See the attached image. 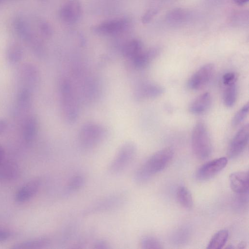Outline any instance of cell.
Segmentation results:
<instances>
[{"label":"cell","instance_id":"ac0fdd59","mask_svg":"<svg viewBox=\"0 0 249 249\" xmlns=\"http://www.w3.org/2000/svg\"><path fill=\"white\" fill-rule=\"evenodd\" d=\"M50 244V240L47 237H39L17 243L12 247L15 249L44 248Z\"/></svg>","mask_w":249,"mask_h":249},{"label":"cell","instance_id":"cb8c5ba5","mask_svg":"<svg viewBox=\"0 0 249 249\" xmlns=\"http://www.w3.org/2000/svg\"><path fill=\"white\" fill-rule=\"evenodd\" d=\"M177 198L179 203L184 208H191L193 204L192 196L185 186H179L176 192Z\"/></svg>","mask_w":249,"mask_h":249},{"label":"cell","instance_id":"44dd1931","mask_svg":"<svg viewBox=\"0 0 249 249\" xmlns=\"http://www.w3.org/2000/svg\"><path fill=\"white\" fill-rule=\"evenodd\" d=\"M188 14L187 11L180 8H175L169 11L165 18L166 22L171 25H178L184 23Z\"/></svg>","mask_w":249,"mask_h":249},{"label":"cell","instance_id":"9c48e42d","mask_svg":"<svg viewBox=\"0 0 249 249\" xmlns=\"http://www.w3.org/2000/svg\"><path fill=\"white\" fill-rule=\"evenodd\" d=\"M227 163L228 160L226 157H221L208 161L197 170L196 178L199 180L210 179L222 170Z\"/></svg>","mask_w":249,"mask_h":249},{"label":"cell","instance_id":"d590c367","mask_svg":"<svg viewBox=\"0 0 249 249\" xmlns=\"http://www.w3.org/2000/svg\"><path fill=\"white\" fill-rule=\"evenodd\" d=\"M5 159V153L2 147L0 145V163Z\"/></svg>","mask_w":249,"mask_h":249},{"label":"cell","instance_id":"f35d334b","mask_svg":"<svg viewBox=\"0 0 249 249\" xmlns=\"http://www.w3.org/2000/svg\"><path fill=\"white\" fill-rule=\"evenodd\" d=\"M227 248H229V249H233L234 247L233 246H231V245H230V246H229V247H227Z\"/></svg>","mask_w":249,"mask_h":249},{"label":"cell","instance_id":"277c9868","mask_svg":"<svg viewBox=\"0 0 249 249\" xmlns=\"http://www.w3.org/2000/svg\"><path fill=\"white\" fill-rule=\"evenodd\" d=\"M61 100L63 114L69 123L74 122L78 116V106L77 99L71 83L64 80L60 87Z\"/></svg>","mask_w":249,"mask_h":249},{"label":"cell","instance_id":"484cf974","mask_svg":"<svg viewBox=\"0 0 249 249\" xmlns=\"http://www.w3.org/2000/svg\"><path fill=\"white\" fill-rule=\"evenodd\" d=\"M141 248L144 249H162L161 243L156 238L151 236H144L142 238L140 243Z\"/></svg>","mask_w":249,"mask_h":249},{"label":"cell","instance_id":"4316f807","mask_svg":"<svg viewBox=\"0 0 249 249\" xmlns=\"http://www.w3.org/2000/svg\"><path fill=\"white\" fill-rule=\"evenodd\" d=\"M249 108V103H247L236 112L231 120L233 126H238L244 120L248 114Z\"/></svg>","mask_w":249,"mask_h":249},{"label":"cell","instance_id":"74e56055","mask_svg":"<svg viewBox=\"0 0 249 249\" xmlns=\"http://www.w3.org/2000/svg\"><path fill=\"white\" fill-rule=\"evenodd\" d=\"M246 243L244 242H242L239 244L238 248V249H245L246 248Z\"/></svg>","mask_w":249,"mask_h":249},{"label":"cell","instance_id":"d6986e66","mask_svg":"<svg viewBox=\"0 0 249 249\" xmlns=\"http://www.w3.org/2000/svg\"><path fill=\"white\" fill-rule=\"evenodd\" d=\"M143 50L142 42L140 39H133L124 46L122 53L125 57L131 60Z\"/></svg>","mask_w":249,"mask_h":249},{"label":"cell","instance_id":"83f0119b","mask_svg":"<svg viewBox=\"0 0 249 249\" xmlns=\"http://www.w3.org/2000/svg\"><path fill=\"white\" fill-rule=\"evenodd\" d=\"M7 56L9 61L11 63L18 62L22 58V49L18 45H11L8 50Z\"/></svg>","mask_w":249,"mask_h":249},{"label":"cell","instance_id":"4dcf8cb0","mask_svg":"<svg viewBox=\"0 0 249 249\" xmlns=\"http://www.w3.org/2000/svg\"><path fill=\"white\" fill-rule=\"evenodd\" d=\"M223 83L225 86L236 83L237 76L234 72H229L223 76Z\"/></svg>","mask_w":249,"mask_h":249},{"label":"cell","instance_id":"30bf717a","mask_svg":"<svg viewBox=\"0 0 249 249\" xmlns=\"http://www.w3.org/2000/svg\"><path fill=\"white\" fill-rule=\"evenodd\" d=\"M129 24L125 18H119L103 21L93 26L92 30L95 33L110 35L120 33L124 30Z\"/></svg>","mask_w":249,"mask_h":249},{"label":"cell","instance_id":"7402d4cb","mask_svg":"<svg viewBox=\"0 0 249 249\" xmlns=\"http://www.w3.org/2000/svg\"><path fill=\"white\" fill-rule=\"evenodd\" d=\"M229 232L227 230H221L212 237L207 249H220L223 247L228 239Z\"/></svg>","mask_w":249,"mask_h":249},{"label":"cell","instance_id":"8992f818","mask_svg":"<svg viewBox=\"0 0 249 249\" xmlns=\"http://www.w3.org/2000/svg\"><path fill=\"white\" fill-rule=\"evenodd\" d=\"M125 199V197L123 194L111 195L92 203L84 210L83 214L89 216L113 210L121 206Z\"/></svg>","mask_w":249,"mask_h":249},{"label":"cell","instance_id":"7c38bea8","mask_svg":"<svg viewBox=\"0 0 249 249\" xmlns=\"http://www.w3.org/2000/svg\"><path fill=\"white\" fill-rule=\"evenodd\" d=\"M231 189L237 194H248L249 193V171L235 172L229 177Z\"/></svg>","mask_w":249,"mask_h":249},{"label":"cell","instance_id":"5b68a950","mask_svg":"<svg viewBox=\"0 0 249 249\" xmlns=\"http://www.w3.org/2000/svg\"><path fill=\"white\" fill-rule=\"evenodd\" d=\"M137 147L131 142L124 143L119 149L108 166L109 172L117 174L124 171L132 162L136 156Z\"/></svg>","mask_w":249,"mask_h":249},{"label":"cell","instance_id":"e575fe53","mask_svg":"<svg viewBox=\"0 0 249 249\" xmlns=\"http://www.w3.org/2000/svg\"><path fill=\"white\" fill-rule=\"evenodd\" d=\"M6 128V122L4 119L0 118V135L5 131Z\"/></svg>","mask_w":249,"mask_h":249},{"label":"cell","instance_id":"5bb4252c","mask_svg":"<svg viewBox=\"0 0 249 249\" xmlns=\"http://www.w3.org/2000/svg\"><path fill=\"white\" fill-rule=\"evenodd\" d=\"M40 185L39 179H32L23 186L17 192L15 200L19 203L26 202L32 198L38 192Z\"/></svg>","mask_w":249,"mask_h":249},{"label":"cell","instance_id":"ab89813d","mask_svg":"<svg viewBox=\"0 0 249 249\" xmlns=\"http://www.w3.org/2000/svg\"></svg>","mask_w":249,"mask_h":249},{"label":"cell","instance_id":"7a4b0ae2","mask_svg":"<svg viewBox=\"0 0 249 249\" xmlns=\"http://www.w3.org/2000/svg\"><path fill=\"white\" fill-rule=\"evenodd\" d=\"M191 145L193 153L198 159H206L212 153V145L209 133L202 121L197 122L193 128Z\"/></svg>","mask_w":249,"mask_h":249},{"label":"cell","instance_id":"f1b7e54d","mask_svg":"<svg viewBox=\"0 0 249 249\" xmlns=\"http://www.w3.org/2000/svg\"><path fill=\"white\" fill-rule=\"evenodd\" d=\"M30 93L28 90L23 89L21 91L18 98L19 105L23 107H26L30 101Z\"/></svg>","mask_w":249,"mask_h":249},{"label":"cell","instance_id":"52a82bcc","mask_svg":"<svg viewBox=\"0 0 249 249\" xmlns=\"http://www.w3.org/2000/svg\"><path fill=\"white\" fill-rule=\"evenodd\" d=\"M214 70L212 63L202 66L191 76L187 82V86L191 90H198L209 83L212 78Z\"/></svg>","mask_w":249,"mask_h":249},{"label":"cell","instance_id":"1f68e13d","mask_svg":"<svg viewBox=\"0 0 249 249\" xmlns=\"http://www.w3.org/2000/svg\"><path fill=\"white\" fill-rule=\"evenodd\" d=\"M93 248L96 249H107L110 248L109 243L104 239L97 240L93 244Z\"/></svg>","mask_w":249,"mask_h":249},{"label":"cell","instance_id":"f546056e","mask_svg":"<svg viewBox=\"0 0 249 249\" xmlns=\"http://www.w3.org/2000/svg\"><path fill=\"white\" fill-rule=\"evenodd\" d=\"M158 10L156 8L148 9L143 15L142 21L143 23L149 22L158 13Z\"/></svg>","mask_w":249,"mask_h":249},{"label":"cell","instance_id":"3957f363","mask_svg":"<svg viewBox=\"0 0 249 249\" xmlns=\"http://www.w3.org/2000/svg\"><path fill=\"white\" fill-rule=\"evenodd\" d=\"M106 135L107 130L103 126L97 124L88 123L80 129L78 141L82 148L89 150L100 143Z\"/></svg>","mask_w":249,"mask_h":249},{"label":"cell","instance_id":"d4e9b609","mask_svg":"<svg viewBox=\"0 0 249 249\" xmlns=\"http://www.w3.org/2000/svg\"><path fill=\"white\" fill-rule=\"evenodd\" d=\"M37 130V122L33 117L28 118L24 125L23 135L27 142H30L34 139Z\"/></svg>","mask_w":249,"mask_h":249},{"label":"cell","instance_id":"ba28073f","mask_svg":"<svg viewBox=\"0 0 249 249\" xmlns=\"http://www.w3.org/2000/svg\"><path fill=\"white\" fill-rule=\"evenodd\" d=\"M249 138V124L241 127L232 139L228 150V155L230 159H234L239 156L247 147Z\"/></svg>","mask_w":249,"mask_h":249},{"label":"cell","instance_id":"6da1fadb","mask_svg":"<svg viewBox=\"0 0 249 249\" xmlns=\"http://www.w3.org/2000/svg\"><path fill=\"white\" fill-rule=\"evenodd\" d=\"M174 151L171 148L160 150L151 156L136 171L134 179L138 183L147 180L153 175L162 171L171 162Z\"/></svg>","mask_w":249,"mask_h":249},{"label":"cell","instance_id":"ffe728a7","mask_svg":"<svg viewBox=\"0 0 249 249\" xmlns=\"http://www.w3.org/2000/svg\"><path fill=\"white\" fill-rule=\"evenodd\" d=\"M86 182L85 177L82 175H76L72 177L68 181L63 191L62 195L65 197L69 196L82 188Z\"/></svg>","mask_w":249,"mask_h":249},{"label":"cell","instance_id":"603a6c76","mask_svg":"<svg viewBox=\"0 0 249 249\" xmlns=\"http://www.w3.org/2000/svg\"><path fill=\"white\" fill-rule=\"evenodd\" d=\"M223 100L224 105L228 107L234 106L237 99V89L236 83L225 86Z\"/></svg>","mask_w":249,"mask_h":249},{"label":"cell","instance_id":"8fae6325","mask_svg":"<svg viewBox=\"0 0 249 249\" xmlns=\"http://www.w3.org/2000/svg\"><path fill=\"white\" fill-rule=\"evenodd\" d=\"M82 13V6L79 0H68L60 8L59 15L61 19L67 23L76 22Z\"/></svg>","mask_w":249,"mask_h":249},{"label":"cell","instance_id":"2e32d148","mask_svg":"<svg viewBox=\"0 0 249 249\" xmlns=\"http://www.w3.org/2000/svg\"><path fill=\"white\" fill-rule=\"evenodd\" d=\"M212 97L210 93L204 92L194 99L189 106V111L193 114H201L210 107Z\"/></svg>","mask_w":249,"mask_h":249},{"label":"cell","instance_id":"836d02e7","mask_svg":"<svg viewBox=\"0 0 249 249\" xmlns=\"http://www.w3.org/2000/svg\"><path fill=\"white\" fill-rule=\"evenodd\" d=\"M10 233L6 230H0V242L3 241L9 238Z\"/></svg>","mask_w":249,"mask_h":249},{"label":"cell","instance_id":"9a60e30c","mask_svg":"<svg viewBox=\"0 0 249 249\" xmlns=\"http://www.w3.org/2000/svg\"><path fill=\"white\" fill-rule=\"evenodd\" d=\"M160 53V49L153 47L146 50H143L137 56L131 60L133 66L137 69L146 67Z\"/></svg>","mask_w":249,"mask_h":249},{"label":"cell","instance_id":"8d00e7d4","mask_svg":"<svg viewBox=\"0 0 249 249\" xmlns=\"http://www.w3.org/2000/svg\"><path fill=\"white\" fill-rule=\"evenodd\" d=\"M249 0H233L234 3L238 5H243L247 3Z\"/></svg>","mask_w":249,"mask_h":249},{"label":"cell","instance_id":"4fadbf2b","mask_svg":"<svg viewBox=\"0 0 249 249\" xmlns=\"http://www.w3.org/2000/svg\"><path fill=\"white\" fill-rule=\"evenodd\" d=\"M163 92L164 89L161 86L148 83L139 86L135 91L134 96L137 100H143L158 97Z\"/></svg>","mask_w":249,"mask_h":249},{"label":"cell","instance_id":"d6a6232c","mask_svg":"<svg viewBox=\"0 0 249 249\" xmlns=\"http://www.w3.org/2000/svg\"><path fill=\"white\" fill-rule=\"evenodd\" d=\"M40 29L44 36H49L52 35L53 30L49 24L46 22H42L40 24Z\"/></svg>","mask_w":249,"mask_h":249},{"label":"cell","instance_id":"e0dca14e","mask_svg":"<svg viewBox=\"0 0 249 249\" xmlns=\"http://www.w3.org/2000/svg\"><path fill=\"white\" fill-rule=\"evenodd\" d=\"M18 168L14 162L5 159L0 163V180L9 181L18 175Z\"/></svg>","mask_w":249,"mask_h":249}]
</instances>
